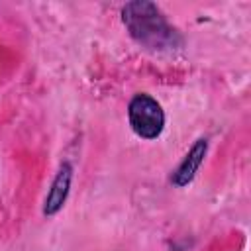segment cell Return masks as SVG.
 <instances>
[{
    "mask_svg": "<svg viewBox=\"0 0 251 251\" xmlns=\"http://www.w3.org/2000/svg\"><path fill=\"white\" fill-rule=\"evenodd\" d=\"M122 22L131 39L149 51H175L182 47V35L169 24L157 4L147 0L127 2L122 8Z\"/></svg>",
    "mask_w": 251,
    "mask_h": 251,
    "instance_id": "obj_1",
    "label": "cell"
},
{
    "mask_svg": "<svg viewBox=\"0 0 251 251\" xmlns=\"http://www.w3.org/2000/svg\"><path fill=\"white\" fill-rule=\"evenodd\" d=\"M127 122H129L131 131L137 137L151 141L163 133L165 112L153 96L139 92L127 104Z\"/></svg>",
    "mask_w": 251,
    "mask_h": 251,
    "instance_id": "obj_2",
    "label": "cell"
},
{
    "mask_svg": "<svg viewBox=\"0 0 251 251\" xmlns=\"http://www.w3.org/2000/svg\"><path fill=\"white\" fill-rule=\"evenodd\" d=\"M208 153V139L200 137L194 141V145L188 149V153L182 157V161L178 163V167L173 171L171 175V182L176 188H182L186 184H190L200 169V165L204 163V157Z\"/></svg>",
    "mask_w": 251,
    "mask_h": 251,
    "instance_id": "obj_3",
    "label": "cell"
},
{
    "mask_svg": "<svg viewBox=\"0 0 251 251\" xmlns=\"http://www.w3.org/2000/svg\"><path fill=\"white\" fill-rule=\"evenodd\" d=\"M71 180H73V167L71 163H63L49 186V192L43 200V216H55L65 206L69 192H71Z\"/></svg>",
    "mask_w": 251,
    "mask_h": 251,
    "instance_id": "obj_4",
    "label": "cell"
}]
</instances>
